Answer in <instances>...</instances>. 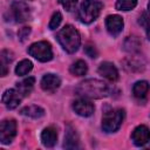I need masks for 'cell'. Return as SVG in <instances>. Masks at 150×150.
<instances>
[{"label": "cell", "mask_w": 150, "mask_h": 150, "mask_svg": "<svg viewBox=\"0 0 150 150\" xmlns=\"http://www.w3.org/2000/svg\"><path fill=\"white\" fill-rule=\"evenodd\" d=\"M75 93L86 98H103L110 95L111 89L103 81L96 79H88L79 83Z\"/></svg>", "instance_id": "obj_1"}, {"label": "cell", "mask_w": 150, "mask_h": 150, "mask_svg": "<svg viewBox=\"0 0 150 150\" xmlns=\"http://www.w3.org/2000/svg\"><path fill=\"white\" fill-rule=\"evenodd\" d=\"M57 41L60 42L61 47L69 54L75 53L81 43V36L79 30L71 26V25H66L63 28H61L57 32L56 35Z\"/></svg>", "instance_id": "obj_2"}, {"label": "cell", "mask_w": 150, "mask_h": 150, "mask_svg": "<svg viewBox=\"0 0 150 150\" xmlns=\"http://www.w3.org/2000/svg\"><path fill=\"white\" fill-rule=\"evenodd\" d=\"M102 8L103 5L98 0H83L79 9V19L83 23H91L98 18Z\"/></svg>", "instance_id": "obj_3"}, {"label": "cell", "mask_w": 150, "mask_h": 150, "mask_svg": "<svg viewBox=\"0 0 150 150\" xmlns=\"http://www.w3.org/2000/svg\"><path fill=\"white\" fill-rule=\"evenodd\" d=\"M124 110L123 109H109L104 110L102 117V129L105 132H115L122 125L124 120Z\"/></svg>", "instance_id": "obj_4"}, {"label": "cell", "mask_w": 150, "mask_h": 150, "mask_svg": "<svg viewBox=\"0 0 150 150\" xmlns=\"http://www.w3.org/2000/svg\"><path fill=\"white\" fill-rule=\"evenodd\" d=\"M27 52L30 56H33L40 62H48L53 59L52 46L47 41H39V42L32 43L28 47Z\"/></svg>", "instance_id": "obj_5"}, {"label": "cell", "mask_w": 150, "mask_h": 150, "mask_svg": "<svg viewBox=\"0 0 150 150\" xmlns=\"http://www.w3.org/2000/svg\"><path fill=\"white\" fill-rule=\"evenodd\" d=\"M16 135V122L14 120H4L0 124V142L9 144Z\"/></svg>", "instance_id": "obj_6"}, {"label": "cell", "mask_w": 150, "mask_h": 150, "mask_svg": "<svg viewBox=\"0 0 150 150\" xmlns=\"http://www.w3.org/2000/svg\"><path fill=\"white\" fill-rule=\"evenodd\" d=\"M12 16L16 22H25L30 19V9L29 7L21 1H14L11 5Z\"/></svg>", "instance_id": "obj_7"}, {"label": "cell", "mask_w": 150, "mask_h": 150, "mask_svg": "<svg viewBox=\"0 0 150 150\" xmlns=\"http://www.w3.org/2000/svg\"><path fill=\"white\" fill-rule=\"evenodd\" d=\"M123 19L122 16L117 15V14H112V15H108L105 19V27L108 33L112 36L116 38L121 34L122 29H123Z\"/></svg>", "instance_id": "obj_8"}, {"label": "cell", "mask_w": 150, "mask_h": 150, "mask_svg": "<svg viewBox=\"0 0 150 150\" xmlns=\"http://www.w3.org/2000/svg\"><path fill=\"white\" fill-rule=\"evenodd\" d=\"M73 109L77 115H80L82 117H89V116L93 115V112L95 110V107L86 97H82V98H79V100L74 101Z\"/></svg>", "instance_id": "obj_9"}, {"label": "cell", "mask_w": 150, "mask_h": 150, "mask_svg": "<svg viewBox=\"0 0 150 150\" xmlns=\"http://www.w3.org/2000/svg\"><path fill=\"white\" fill-rule=\"evenodd\" d=\"M131 139L135 145L143 146L150 141V130L145 125H138L134 129L131 134Z\"/></svg>", "instance_id": "obj_10"}, {"label": "cell", "mask_w": 150, "mask_h": 150, "mask_svg": "<svg viewBox=\"0 0 150 150\" xmlns=\"http://www.w3.org/2000/svg\"><path fill=\"white\" fill-rule=\"evenodd\" d=\"M22 97L23 96L18 91V89H7L2 94L1 101L7 107V109H15L20 104Z\"/></svg>", "instance_id": "obj_11"}, {"label": "cell", "mask_w": 150, "mask_h": 150, "mask_svg": "<svg viewBox=\"0 0 150 150\" xmlns=\"http://www.w3.org/2000/svg\"><path fill=\"white\" fill-rule=\"evenodd\" d=\"M97 71H98V74H100L101 76L105 77L107 80H109V81H111V82L118 80V70H117V68L115 67V64L111 63V62H108V61L102 62V63L100 64Z\"/></svg>", "instance_id": "obj_12"}, {"label": "cell", "mask_w": 150, "mask_h": 150, "mask_svg": "<svg viewBox=\"0 0 150 150\" xmlns=\"http://www.w3.org/2000/svg\"><path fill=\"white\" fill-rule=\"evenodd\" d=\"M63 146L66 149H79L80 148V139L76 130L68 124L66 127V134H64V142Z\"/></svg>", "instance_id": "obj_13"}, {"label": "cell", "mask_w": 150, "mask_h": 150, "mask_svg": "<svg viewBox=\"0 0 150 150\" xmlns=\"http://www.w3.org/2000/svg\"><path fill=\"white\" fill-rule=\"evenodd\" d=\"M41 88L47 93H54L61 84V80L55 74H46L41 79Z\"/></svg>", "instance_id": "obj_14"}, {"label": "cell", "mask_w": 150, "mask_h": 150, "mask_svg": "<svg viewBox=\"0 0 150 150\" xmlns=\"http://www.w3.org/2000/svg\"><path fill=\"white\" fill-rule=\"evenodd\" d=\"M57 141V132L55 130V128L53 127H48L45 128L43 131L41 132V142L47 148H52L56 144Z\"/></svg>", "instance_id": "obj_15"}, {"label": "cell", "mask_w": 150, "mask_h": 150, "mask_svg": "<svg viewBox=\"0 0 150 150\" xmlns=\"http://www.w3.org/2000/svg\"><path fill=\"white\" fill-rule=\"evenodd\" d=\"M34 83H35L34 77H27V79L22 80L21 82L16 83V89L22 96H27L32 93V90L34 88Z\"/></svg>", "instance_id": "obj_16"}, {"label": "cell", "mask_w": 150, "mask_h": 150, "mask_svg": "<svg viewBox=\"0 0 150 150\" xmlns=\"http://www.w3.org/2000/svg\"><path fill=\"white\" fill-rule=\"evenodd\" d=\"M21 115L30 118H40L45 115V109L39 105H27L20 110Z\"/></svg>", "instance_id": "obj_17"}, {"label": "cell", "mask_w": 150, "mask_h": 150, "mask_svg": "<svg viewBox=\"0 0 150 150\" xmlns=\"http://www.w3.org/2000/svg\"><path fill=\"white\" fill-rule=\"evenodd\" d=\"M149 88H150V86L146 81H137L132 87V94L136 98L142 100L146 96V94L149 91Z\"/></svg>", "instance_id": "obj_18"}, {"label": "cell", "mask_w": 150, "mask_h": 150, "mask_svg": "<svg viewBox=\"0 0 150 150\" xmlns=\"http://www.w3.org/2000/svg\"><path fill=\"white\" fill-rule=\"evenodd\" d=\"M139 47H141V41L138 40L137 36H128L123 43L124 50L131 54L137 53L139 50Z\"/></svg>", "instance_id": "obj_19"}, {"label": "cell", "mask_w": 150, "mask_h": 150, "mask_svg": "<svg viewBox=\"0 0 150 150\" xmlns=\"http://www.w3.org/2000/svg\"><path fill=\"white\" fill-rule=\"evenodd\" d=\"M124 68L129 71H139L144 68V62L142 59H136L135 56H131L124 61Z\"/></svg>", "instance_id": "obj_20"}, {"label": "cell", "mask_w": 150, "mask_h": 150, "mask_svg": "<svg viewBox=\"0 0 150 150\" xmlns=\"http://www.w3.org/2000/svg\"><path fill=\"white\" fill-rule=\"evenodd\" d=\"M69 70H70V73H71L73 75H75V76H83V75H86V73H87V70H88V66H87V63H86L84 61L79 60V61L74 62V63L70 66Z\"/></svg>", "instance_id": "obj_21"}, {"label": "cell", "mask_w": 150, "mask_h": 150, "mask_svg": "<svg viewBox=\"0 0 150 150\" xmlns=\"http://www.w3.org/2000/svg\"><path fill=\"white\" fill-rule=\"evenodd\" d=\"M14 59V54L8 50V49H4L1 52V75L6 76L7 74V64L11 63Z\"/></svg>", "instance_id": "obj_22"}, {"label": "cell", "mask_w": 150, "mask_h": 150, "mask_svg": "<svg viewBox=\"0 0 150 150\" xmlns=\"http://www.w3.org/2000/svg\"><path fill=\"white\" fill-rule=\"evenodd\" d=\"M33 69V63L29 60H22L18 63V66L15 67V74L19 76H23L26 74H28L30 70Z\"/></svg>", "instance_id": "obj_23"}, {"label": "cell", "mask_w": 150, "mask_h": 150, "mask_svg": "<svg viewBox=\"0 0 150 150\" xmlns=\"http://www.w3.org/2000/svg\"><path fill=\"white\" fill-rule=\"evenodd\" d=\"M137 5V0H117L116 9L118 11H131Z\"/></svg>", "instance_id": "obj_24"}, {"label": "cell", "mask_w": 150, "mask_h": 150, "mask_svg": "<svg viewBox=\"0 0 150 150\" xmlns=\"http://www.w3.org/2000/svg\"><path fill=\"white\" fill-rule=\"evenodd\" d=\"M61 21H62V14H61L60 12H55V13L52 15L50 21H49V25H48L49 29H52V30L56 29V28L60 26Z\"/></svg>", "instance_id": "obj_25"}, {"label": "cell", "mask_w": 150, "mask_h": 150, "mask_svg": "<svg viewBox=\"0 0 150 150\" xmlns=\"http://www.w3.org/2000/svg\"><path fill=\"white\" fill-rule=\"evenodd\" d=\"M139 23L145 28L146 32V38L150 41V15L148 13H143L142 16L139 18Z\"/></svg>", "instance_id": "obj_26"}, {"label": "cell", "mask_w": 150, "mask_h": 150, "mask_svg": "<svg viewBox=\"0 0 150 150\" xmlns=\"http://www.w3.org/2000/svg\"><path fill=\"white\" fill-rule=\"evenodd\" d=\"M59 2L62 5V7H63L66 11L71 12V11L76 7L77 0H59Z\"/></svg>", "instance_id": "obj_27"}, {"label": "cell", "mask_w": 150, "mask_h": 150, "mask_svg": "<svg viewBox=\"0 0 150 150\" xmlns=\"http://www.w3.org/2000/svg\"><path fill=\"white\" fill-rule=\"evenodd\" d=\"M29 34H30V28L29 27H22V28H20V30L18 33V36H19L20 41H25L28 38Z\"/></svg>", "instance_id": "obj_28"}, {"label": "cell", "mask_w": 150, "mask_h": 150, "mask_svg": "<svg viewBox=\"0 0 150 150\" xmlns=\"http://www.w3.org/2000/svg\"><path fill=\"white\" fill-rule=\"evenodd\" d=\"M84 52L89 57H96L97 56V50L93 45H87L84 47Z\"/></svg>", "instance_id": "obj_29"}, {"label": "cell", "mask_w": 150, "mask_h": 150, "mask_svg": "<svg viewBox=\"0 0 150 150\" xmlns=\"http://www.w3.org/2000/svg\"><path fill=\"white\" fill-rule=\"evenodd\" d=\"M148 11H149V13H150V2L148 4Z\"/></svg>", "instance_id": "obj_30"}]
</instances>
